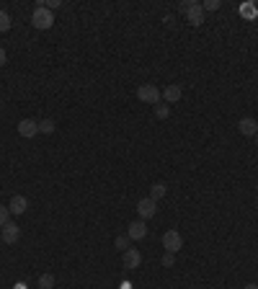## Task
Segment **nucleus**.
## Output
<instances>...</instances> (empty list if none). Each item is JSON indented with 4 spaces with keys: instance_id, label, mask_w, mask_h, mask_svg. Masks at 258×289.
Returning <instances> with one entry per match:
<instances>
[{
    "instance_id": "obj_1",
    "label": "nucleus",
    "mask_w": 258,
    "mask_h": 289,
    "mask_svg": "<svg viewBox=\"0 0 258 289\" xmlns=\"http://www.w3.org/2000/svg\"><path fill=\"white\" fill-rule=\"evenodd\" d=\"M31 23L36 26V28H52V23H54V16H52V10L47 8V5H36V10L31 13Z\"/></svg>"
},
{
    "instance_id": "obj_2",
    "label": "nucleus",
    "mask_w": 258,
    "mask_h": 289,
    "mask_svg": "<svg viewBox=\"0 0 258 289\" xmlns=\"http://www.w3.org/2000/svg\"><path fill=\"white\" fill-rule=\"evenodd\" d=\"M137 98L142 101V103H160V90L155 88V85H150V83H145V85H140L137 88Z\"/></svg>"
},
{
    "instance_id": "obj_3",
    "label": "nucleus",
    "mask_w": 258,
    "mask_h": 289,
    "mask_svg": "<svg viewBox=\"0 0 258 289\" xmlns=\"http://www.w3.org/2000/svg\"><path fill=\"white\" fill-rule=\"evenodd\" d=\"M155 212H158V202H155V199L145 196V199H140V202H137V215H140V220H150V217H155Z\"/></svg>"
},
{
    "instance_id": "obj_4",
    "label": "nucleus",
    "mask_w": 258,
    "mask_h": 289,
    "mask_svg": "<svg viewBox=\"0 0 258 289\" xmlns=\"http://www.w3.org/2000/svg\"><path fill=\"white\" fill-rule=\"evenodd\" d=\"M163 246L168 253H176V251H181V246H184V238H181L178 230H168L163 235Z\"/></svg>"
},
{
    "instance_id": "obj_5",
    "label": "nucleus",
    "mask_w": 258,
    "mask_h": 289,
    "mask_svg": "<svg viewBox=\"0 0 258 289\" xmlns=\"http://www.w3.org/2000/svg\"><path fill=\"white\" fill-rule=\"evenodd\" d=\"M3 243H8V246H13V243H18V238H21V227L16 225V222H5L3 225Z\"/></svg>"
},
{
    "instance_id": "obj_6",
    "label": "nucleus",
    "mask_w": 258,
    "mask_h": 289,
    "mask_svg": "<svg viewBox=\"0 0 258 289\" xmlns=\"http://www.w3.org/2000/svg\"><path fill=\"white\" fill-rule=\"evenodd\" d=\"M127 235H129V240H142V238L147 235V225H145V220H134V222H129Z\"/></svg>"
},
{
    "instance_id": "obj_7",
    "label": "nucleus",
    "mask_w": 258,
    "mask_h": 289,
    "mask_svg": "<svg viewBox=\"0 0 258 289\" xmlns=\"http://www.w3.org/2000/svg\"><path fill=\"white\" fill-rule=\"evenodd\" d=\"M238 129H240V134H246V137H256L258 134V121L251 119V116H243L238 121Z\"/></svg>"
},
{
    "instance_id": "obj_8",
    "label": "nucleus",
    "mask_w": 258,
    "mask_h": 289,
    "mask_svg": "<svg viewBox=\"0 0 258 289\" xmlns=\"http://www.w3.org/2000/svg\"><path fill=\"white\" fill-rule=\"evenodd\" d=\"M186 21H189L191 26H202V23H204V10H202L199 3H191V8L186 10Z\"/></svg>"
},
{
    "instance_id": "obj_9",
    "label": "nucleus",
    "mask_w": 258,
    "mask_h": 289,
    "mask_svg": "<svg viewBox=\"0 0 258 289\" xmlns=\"http://www.w3.org/2000/svg\"><path fill=\"white\" fill-rule=\"evenodd\" d=\"M36 132H39V121H34V119H21L18 121V134L26 137V140H28V137H34Z\"/></svg>"
},
{
    "instance_id": "obj_10",
    "label": "nucleus",
    "mask_w": 258,
    "mask_h": 289,
    "mask_svg": "<svg viewBox=\"0 0 258 289\" xmlns=\"http://www.w3.org/2000/svg\"><path fill=\"white\" fill-rule=\"evenodd\" d=\"M181 96H184V90H181V85H176V83L165 85V90H163L165 103H178V101H181Z\"/></svg>"
},
{
    "instance_id": "obj_11",
    "label": "nucleus",
    "mask_w": 258,
    "mask_h": 289,
    "mask_svg": "<svg viewBox=\"0 0 258 289\" xmlns=\"http://www.w3.org/2000/svg\"><path fill=\"white\" fill-rule=\"evenodd\" d=\"M8 209H10V215H23V212L28 209V199H26V196H13V199H10V204H8Z\"/></svg>"
},
{
    "instance_id": "obj_12",
    "label": "nucleus",
    "mask_w": 258,
    "mask_h": 289,
    "mask_svg": "<svg viewBox=\"0 0 258 289\" xmlns=\"http://www.w3.org/2000/svg\"><path fill=\"white\" fill-rule=\"evenodd\" d=\"M140 264H142L140 251H137V248H127V251H124V266H127V269H137Z\"/></svg>"
},
{
    "instance_id": "obj_13",
    "label": "nucleus",
    "mask_w": 258,
    "mask_h": 289,
    "mask_svg": "<svg viewBox=\"0 0 258 289\" xmlns=\"http://www.w3.org/2000/svg\"><path fill=\"white\" fill-rule=\"evenodd\" d=\"M165 191H168V189H165V184H163V181H158V184H153V186H150V199H163V196H165Z\"/></svg>"
},
{
    "instance_id": "obj_14",
    "label": "nucleus",
    "mask_w": 258,
    "mask_h": 289,
    "mask_svg": "<svg viewBox=\"0 0 258 289\" xmlns=\"http://www.w3.org/2000/svg\"><path fill=\"white\" fill-rule=\"evenodd\" d=\"M39 287L41 289H52L54 287V277H52V274H41V277H39Z\"/></svg>"
},
{
    "instance_id": "obj_15",
    "label": "nucleus",
    "mask_w": 258,
    "mask_h": 289,
    "mask_svg": "<svg viewBox=\"0 0 258 289\" xmlns=\"http://www.w3.org/2000/svg\"><path fill=\"white\" fill-rule=\"evenodd\" d=\"M39 132H41V134H52V132H54V121H52V119L39 121Z\"/></svg>"
},
{
    "instance_id": "obj_16",
    "label": "nucleus",
    "mask_w": 258,
    "mask_h": 289,
    "mask_svg": "<svg viewBox=\"0 0 258 289\" xmlns=\"http://www.w3.org/2000/svg\"><path fill=\"white\" fill-rule=\"evenodd\" d=\"M171 109H168V103H155V116L158 119H168Z\"/></svg>"
},
{
    "instance_id": "obj_17",
    "label": "nucleus",
    "mask_w": 258,
    "mask_h": 289,
    "mask_svg": "<svg viewBox=\"0 0 258 289\" xmlns=\"http://www.w3.org/2000/svg\"><path fill=\"white\" fill-rule=\"evenodd\" d=\"M240 13H243L246 18H256V16H258V8H256V5H251V3H246V5L240 8Z\"/></svg>"
},
{
    "instance_id": "obj_18",
    "label": "nucleus",
    "mask_w": 258,
    "mask_h": 289,
    "mask_svg": "<svg viewBox=\"0 0 258 289\" xmlns=\"http://www.w3.org/2000/svg\"><path fill=\"white\" fill-rule=\"evenodd\" d=\"M10 28V16L5 10H0V31H8Z\"/></svg>"
},
{
    "instance_id": "obj_19",
    "label": "nucleus",
    "mask_w": 258,
    "mask_h": 289,
    "mask_svg": "<svg viewBox=\"0 0 258 289\" xmlns=\"http://www.w3.org/2000/svg\"><path fill=\"white\" fill-rule=\"evenodd\" d=\"M116 248L127 251V248H129V235H119V238H116Z\"/></svg>"
},
{
    "instance_id": "obj_20",
    "label": "nucleus",
    "mask_w": 258,
    "mask_h": 289,
    "mask_svg": "<svg viewBox=\"0 0 258 289\" xmlns=\"http://www.w3.org/2000/svg\"><path fill=\"white\" fill-rule=\"evenodd\" d=\"M222 3L220 0H207V3H202V10H217Z\"/></svg>"
},
{
    "instance_id": "obj_21",
    "label": "nucleus",
    "mask_w": 258,
    "mask_h": 289,
    "mask_svg": "<svg viewBox=\"0 0 258 289\" xmlns=\"http://www.w3.org/2000/svg\"><path fill=\"white\" fill-rule=\"evenodd\" d=\"M8 215H10V209H8L5 204H0V227L8 222Z\"/></svg>"
},
{
    "instance_id": "obj_22",
    "label": "nucleus",
    "mask_w": 258,
    "mask_h": 289,
    "mask_svg": "<svg viewBox=\"0 0 258 289\" xmlns=\"http://www.w3.org/2000/svg\"><path fill=\"white\" fill-rule=\"evenodd\" d=\"M173 264H176V256H173V253H165V256H163V266H168V269H171Z\"/></svg>"
},
{
    "instance_id": "obj_23",
    "label": "nucleus",
    "mask_w": 258,
    "mask_h": 289,
    "mask_svg": "<svg viewBox=\"0 0 258 289\" xmlns=\"http://www.w3.org/2000/svg\"><path fill=\"white\" fill-rule=\"evenodd\" d=\"M5 62H8V54H5V49H3V47H0V67H3Z\"/></svg>"
},
{
    "instance_id": "obj_24",
    "label": "nucleus",
    "mask_w": 258,
    "mask_h": 289,
    "mask_svg": "<svg viewBox=\"0 0 258 289\" xmlns=\"http://www.w3.org/2000/svg\"><path fill=\"white\" fill-rule=\"evenodd\" d=\"M47 8H49V10H54V8H59V0H47Z\"/></svg>"
},
{
    "instance_id": "obj_25",
    "label": "nucleus",
    "mask_w": 258,
    "mask_h": 289,
    "mask_svg": "<svg viewBox=\"0 0 258 289\" xmlns=\"http://www.w3.org/2000/svg\"><path fill=\"white\" fill-rule=\"evenodd\" d=\"M243 289H258V284H246V287H243Z\"/></svg>"
},
{
    "instance_id": "obj_26",
    "label": "nucleus",
    "mask_w": 258,
    "mask_h": 289,
    "mask_svg": "<svg viewBox=\"0 0 258 289\" xmlns=\"http://www.w3.org/2000/svg\"><path fill=\"white\" fill-rule=\"evenodd\" d=\"M16 289H26V287H23V284H16Z\"/></svg>"
},
{
    "instance_id": "obj_27",
    "label": "nucleus",
    "mask_w": 258,
    "mask_h": 289,
    "mask_svg": "<svg viewBox=\"0 0 258 289\" xmlns=\"http://www.w3.org/2000/svg\"><path fill=\"white\" fill-rule=\"evenodd\" d=\"M256 145H258V134H256Z\"/></svg>"
}]
</instances>
